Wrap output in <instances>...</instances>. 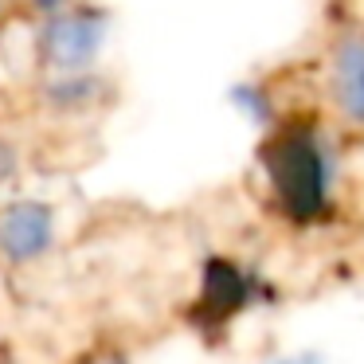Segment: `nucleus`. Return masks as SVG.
<instances>
[{
	"mask_svg": "<svg viewBox=\"0 0 364 364\" xmlns=\"http://www.w3.org/2000/svg\"><path fill=\"white\" fill-rule=\"evenodd\" d=\"M4 247L12 255H36L48 243V215L36 208H16L12 215H4Z\"/></svg>",
	"mask_w": 364,
	"mask_h": 364,
	"instance_id": "f03ea898",
	"label": "nucleus"
},
{
	"mask_svg": "<svg viewBox=\"0 0 364 364\" xmlns=\"http://www.w3.org/2000/svg\"><path fill=\"white\" fill-rule=\"evenodd\" d=\"M333 87H337V102L353 122H364V40H348L337 51V67H333Z\"/></svg>",
	"mask_w": 364,
	"mask_h": 364,
	"instance_id": "f257e3e1",
	"label": "nucleus"
}]
</instances>
